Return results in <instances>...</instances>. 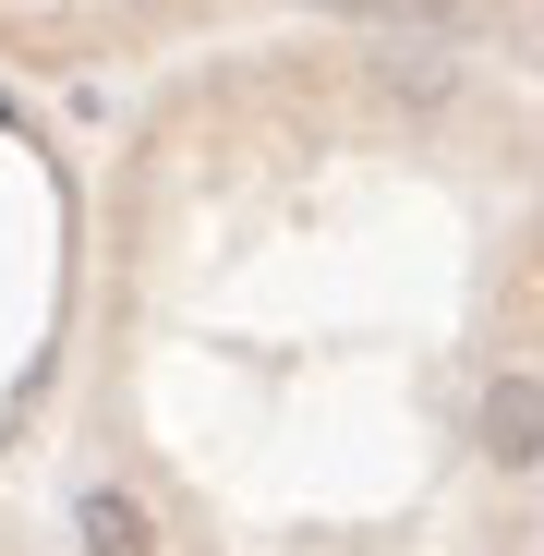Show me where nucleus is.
I'll use <instances>...</instances> for the list:
<instances>
[{"instance_id": "7ed1b4c3", "label": "nucleus", "mask_w": 544, "mask_h": 556, "mask_svg": "<svg viewBox=\"0 0 544 556\" xmlns=\"http://www.w3.org/2000/svg\"><path fill=\"white\" fill-rule=\"evenodd\" d=\"M447 85H460V61H447V37H400V49H388V98H412V110H435Z\"/></svg>"}, {"instance_id": "f03ea898", "label": "nucleus", "mask_w": 544, "mask_h": 556, "mask_svg": "<svg viewBox=\"0 0 544 556\" xmlns=\"http://www.w3.org/2000/svg\"><path fill=\"white\" fill-rule=\"evenodd\" d=\"M484 447L508 459V472L544 459V388H532V376H496V388H484Z\"/></svg>"}, {"instance_id": "f257e3e1", "label": "nucleus", "mask_w": 544, "mask_h": 556, "mask_svg": "<svg viewBox=\"0 0 544 556\" xmlns=\"http://www.w3.org/2000/svg\"><path fill=\"white\" fill-rule=\"evenodd\" d=\"M73 544H85V556H157V508H146L134 484H85V496H73Z\"/></svg>"}]
</instances>
